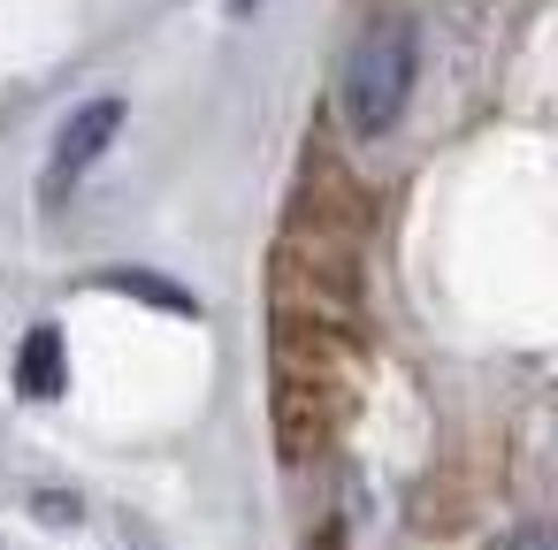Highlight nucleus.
I'll use <instances>...</instances> for the list:
<instances>
[{"label":"nucleus","mask_w":558,"mask_h":550,"mask_svg":"<svg viewBox=\"0 0 558 550\" xmlns=\"http://www.w3.org/2000/svg\"><path fill=\"white\" fill-rule=\"evenodd\" d=\"M497 550H550V542H543V535H535V527H520V535H505V542H497Z\"/></svg>","instance_id":"nucleus-4"},{"label":"nucleus","mask_w":558,"mask_h":550,"mask_svg":"<svg viewBox=\"0 0 558 550\" xmlns=\"http://www.w3.org/2000/svg\"><path fill=\"white\" fill-rule=\"evenodd\" d=\"M413 77H421V24L413 16H375L352 54H344V77H337V108L360 138H383L398 131L405 100H413Z\"/></svg>","instance_id":"nucleus-1"},{"label":"nucleus","mask_w":558,"mask_h":550,"mask_svg":"<svg viewBox=\"0 0 558 550\" xmlns=\"http://www.w3.org/2000/svg\"><path fill=\"white\" fill-rule=\"evenodd\" d=\"M238 9H253V0H238Z\"/></svg>","instance_id":"nucleus-5"},{"label":"nucleus","mask_w":558,"mask_h":550,"mask_svg":"<svg viewBox=\"0 0 558 550\" xmlns=\"http://www.w3.org/2000/svg\"><path fill=\"white\" fill-rule=\"evenodd\" d=\"M123 115H131V108H123L116 93H100V100H85V108H77V115L62 123L54 154H47V199H62V192H70V184H77V176H85V169H93V161H100V154L116 146Z\"/></svg>","instance_id":"nucleus-2"},{"label":"nucleus","mask_w":558,"mask_h":550,"mask_svg":"<svg viewBox=\"0 0 558 550\" xmlns=\"http://www.w3.org/2000/svg\"><path fill=\"white\" fill-rule=\"evenodd\" d=\"M16 382H24L32 398H54V390H62V337H54V329H32V337H24Z\"/></svg>","instance_id":"nucleus-3"}]
</instances>
